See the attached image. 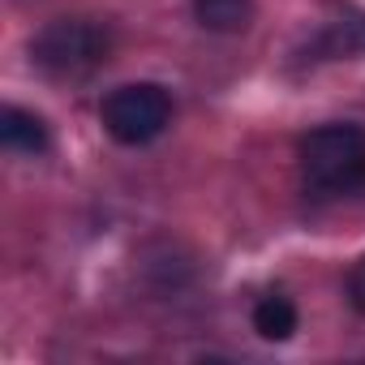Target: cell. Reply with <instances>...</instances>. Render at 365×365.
Wrapping results in <instances>:
<instances>
[{"mask_svg":"<svg viewBox=\"0 0 365 365\" xmlns=\"http://www.w3.org/2000/svg\"><path fill=\"white\" fill-rule=\"evenodd\" d=\"M344 297H348V305H352L356 314H365V254H361L356 267L348 271V279H344Z\"/></svg>","mask_w":365,"mask_h":365,"instance_id":"cell-8","label":"cell"},{"mask_svg":"<svg viewBox=\"0 0 365 365\" xmlns=\"http://www.w3.org/2000/svg\"><path fill=\"white\" fill-rule=\"evenodd\" d=\"M254 331H258L262 339H271V344L292 339V331H297V305H292V297L267 292V297L254 305Z\"/></svg>","mask_w":365,"mask_h":365,"instance_id":"cell-7","label":"cell"},{"mask_svg":"<svg viewBox=\"0 0 365 365\" xmlns=\"http://www.w3.org/2000/svg\"><path fill=\"white\" fill-rule=\"evenodd\" d=\"M99 125L120 146H146L172 125V95L159 82H125L103 95Z\"/></svg>","mask_w":365,"mask_h":365,"instance_id":"cell-3","label":"cell"},{"mask_svg":"<svg viewBox=\"0 0 365 365\" xmlns=\"http://www.w3.org/2000/svg\"><path fill=\"white\" fill-rule=\"evenodd\" d=\"M194 18L211 35H237L254 18V0H194Z\"/></svg>","mask_w":365,"mask_h":365,"instance_id":"cell-6","label":"cell"},{"mask_svg":"<svg viewBox=\"0 0 365 365\" xmlns=\"http://www.w3.org/2000/svg\"><path fill=\"white\" fill-rule=\"evenodd\" d=\"M314 52H318V61H335V56H356V52H365V14H352V9H348L344 18L327 22V31L318 35Z\"/></svg>","mask_w":365,"mask_h":365,"instance_id":"cell-5","label":"cell"},{"mask_svg":"<svg viewBox=\"0 0 365 365\" xmlns=\"http://www.w3.org/2000/svg\"><path fill=\"white\" fill-rule=\"evenodd\" d=\"M301 190L309 202H344L365 190V129L352 120L318 125L297 146Z\"/></svg>","mask_w":365,"mask_h":365,"instance_id":"cell-1","label":"cell"},{"mask_svg":"<svg viewBox=\"0 0 365 365\" xmlns=\"http://www.w3.org/2000/svg\"><path fill=\"white\" fill-rule=\"evenodd\" d=\"M0 146L9 155H43L52 146V133H48L43 116H35L26 108H5L0 112Z\"/></svg>","mask_w":365,"mask_h":365,"instance_id":"cell-4","label":"cell"},{"mask_svg":"<svg viewBox=\"0 0 365 365\" xmlns=\"http://www.w3.org/2000/svg\"><path fill=\"white\" fill-rule=\"evenodd\" d=\"M112 52V31L91 18H56L31 39V61L48 78L73 82L95 73Z\"/></svg>","mask_w":365,"mask_h":365,"instance_id":"cell-2","label":"cell"}]
</instances>
